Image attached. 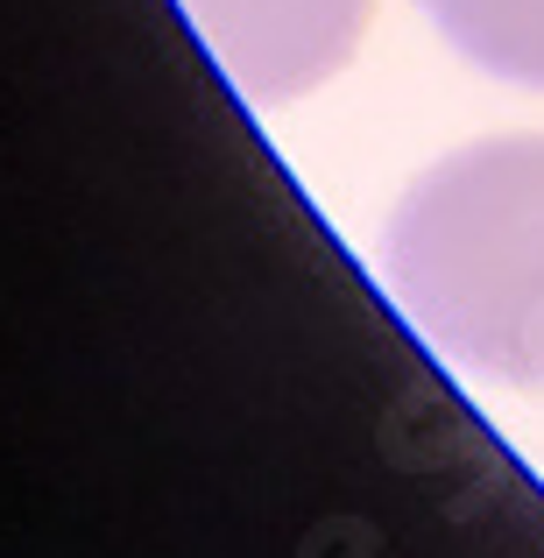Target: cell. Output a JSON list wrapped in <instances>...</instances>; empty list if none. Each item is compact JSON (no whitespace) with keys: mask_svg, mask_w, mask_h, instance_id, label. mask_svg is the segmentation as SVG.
Returning a JSON list of instances; mask_svg holds the SVG:
<instances>
[{"mask_svg":"<svg viewBox=\"0 0 544 558\" xmlns=\"http://www.w3.org/2000/svg\"><path fill=\"white\" fill-rule=\"evenodd\" d=\"M219 78L255 107L304 99L347 71L375 0H178Z\"/></svg>","mask_w":544,"mask_h":558,"instance_id":"obj_2","label":"cell"},{"mask_svg":"<svg viewBox=\"0 0 544 558\" xmlns=\"http://www.w3.org/2000/svg\"><path fill=\"white\" fill-rule=\"evenodd\" d=\"M375 269L446 368L544 396V135H481L424 163L382 219Z\"/></svg>","mask_w":544,"mask_h":558,"instance_id":"obj_1","label":"cell"},{"mask_svg":"<svg viewBox=\"0 0 544 558\" xmlns=\"http://www.w3.org/2000/svg\"><path fill=\"white\" fill-rule=\"evenodd\" d=\"M452 57L523 93H544V0H418Z\"/></svg>","mask_w":544,"mask_h":558,"instance_id":"obj_3","label":"cell"}]
</instances>
